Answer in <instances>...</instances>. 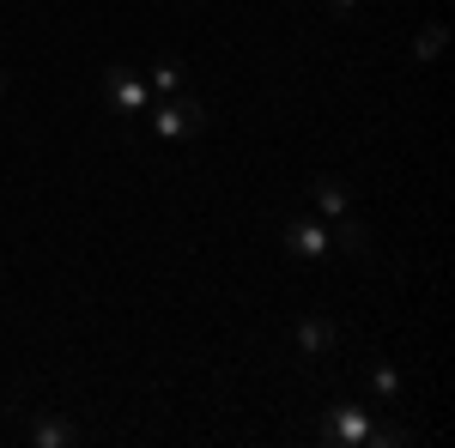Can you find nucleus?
<instances>
[{"label":"nucleus","instance_id":"nucleus-7","mask_svg":"<svg viewBox=\"0 0 455 448\" xmlns=\"http://www.w3.org/2000/svg\"><path fill=\"white\" fill-rule=\"evenodd\" d=\"M298 345H304L310 358H322V351H334V327H328L322 315H304V321H298Z\"/></svg>","mask_w":455,"mask_h":448},{"label":"nucleus","instance_id":"nucleus-6","mask_svg":"<svg viewBox=\"0 0 455 448\" xmlns=\"http://www.w3.org/2000/svg\"><path fill=\"white\" fill-rule=\"evenodd\" d=\"M328 242H334V248H347V255H371V231H364V224H358L352 212H340V218H334Z\"/></svg>","mask_w":455,"mask_h":448},{"label":"nucleus","instance_id":"nucleus-12","mask_svg":"<svg viewBox=\"0 0 455 448\" xmlns=\"http://www.w3.org/2000/svg\"><path fill=\"white\" fill-rule=\"evenodd\" d=\"M371 388H377L383 400H395V394H401V381H395V370H388V364H371Z\"/></svg>","mask_w":455,"mask_h":448},{"label":"nucleus","instance_id":"nucleus-13","mask_svg":"<svg viewBox=\"0 0 455 448\" xmlns=\"http://www.w3.org/2000/svg\"><path fill=\"white\" fill-rule=\"evenodd\" d=\"M352 6H358V0H334V12H352Z\"/></svg>","mask_w":455,"mask_h":448},{"label":"nucleus","instance_id":"nucleus-8","mask_svg":"<svg viewBox=\"0 0 455 448\" xmlns=\"http://www.w3.org/2000/svg\"><path fill=\"white\" fill-rule=\"evenodd\" d=\"M31 443L36 448H73V443H79V430L61 424V418H36V424H31Z\"/></svg>","mask_w":455,"mask_h":448},{"label":"nucleus","instance_id":"nucleus-5","mask_svg":"<svg viewBox=\"0 0 455 448\" xmlns=\"http://www.w3.org/2000/svg\"><path fill=\"white\" fill-rule=\"evenodd\" d=\"M315 218H340V212H352V200H347V182L340 176H315Z\"/></svg>","mask_w":455,"mask_h":448},{"label":"nucleus","instance_id":"nucleus-1","mask_svg":"<svg viewBox=\"0 0 455 448\" xmlns=\"http://www.w3.org/2000/svg\"><path fill=\"white\" fill-rule=\"evenodd\" d=\"M152 128L164 139H195V134H207V109L195 98H182V91H171V98L152 104Z\"/></svg>","mask_w":455,"mask_h":448},{"label":"nucleus","instance_id":"nucleus-3","mask_svg":"<svg viewBox=\"0 0 455 448\" xmlns=\"http://www.w3.org/2000/svg\"><path fill=\"white\" fill-rule=\"evenodd\" d=\"M104 98L116 109H122V115H140L146 104H152V91H146V79L134 67H122V61H116V67H104Z\"/></svg>","mask_w":455,"mask_h":448},{"label":"nucleus","instance_id":"nucleus-2","mask_svg":"<svg viewBox=\"0 0 455 448\" xmlns=\"http://www.w3.org/2000/svg\"><path fill=\"white\" fill-rule=\"evenodd\" d=\"M371 424H377V418L364 413V406H352V400H334L315 436H322L328 448H364V443H371Z\"/></svg>","mask_w":455,"mask_h":448},{"label":"nucleus","instance_id":"nucleus-4","mask_svg":"<svg viewBox=\"0 0 455 448\" xmlns=\"http://www.w3.org/2000/svg\"><path fill=\"white\" fill-rule=\"evenodd\" d=\"M285 248H291L298 261H322V255H328L334 242H328V224L304 212V218H291V224H285Z\"/></svg>","mask_w":455,"mask_h":448},{"label":"nucleus","instance_id":"nucleus-9","mask_svg":"<svg viewBox=\"0 0 455 448\" xmlns=\"http://www.w3.org/2000/svg\"><path fill=\"white\" fill-rule=\"evenodd\" d=\"M146 91H152V98H171V91H182V61H171V55H164V61L152 67V79H146Z\"/></svg>","mask_w":455,"mask_h":448},{"label":"nucleus","instance_id":"nucleus-10","mask_svg":"<svg viewBox=\"0 0 455 448\" xmlns=\"http://www.w3.org/2000/svg\"><path fill=\"white\" fill-rule=\"evenodd\" d=\"M443 43H450V31H443V25L431 19V25L413 36V61H437V55H443Z\"/></svg>","mask_w":455,"mask_h":448},{"label":"nucleus","instance_id":"nucleus-11","mask_svg":"<svg viewBox=\"0 0 455 448\" xmlns=\"http://www.w3.org/2000/svg\"><path fill=\"white\" fill-rule=\"evenodd\" d=\"M419 436L407 430V424H371V443L364 448H413Z\"/></svg>","mask_w":455,"mask_h":448}]
</instances>
